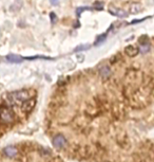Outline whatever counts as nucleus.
Listing matches in <instances>:
<instances>
[{
  "mask_svg": "<svg viewBox=\"0 0 154 162\" xmlns=\"http://www.w3.org/2000/svg\"><path fill=\"white\" fill-rule=\"evenodd\" d=\"M0 162H66L53 148L34 142H20L0 148Z\"/></svg>",
  "mask_w": 154,
  "mask_h": 162,
  "instance_id": "obj_1",
  "label": "nucleus"
},
{
  "mask_svg": "<svg viewBox=\"0 0 154 162\" xmlns=\"http://www.w3.org/2000/svg\"><path fill=\"white\" fill-rule=\"evenodd\" d=\"M94 9H96V10H103V2H100V1H96V2L94 3Z\"/></svg>",
  "mask_w": 154,
  "mask_h": 162,
  "instance_id": "obj_10",
  "label": "nucleus"
},
{
  "mask_svg": "<svg viewBox=\"0 0 154 162\" xmlns=\"http://www.w3.org/2000/svg\"><path fill=\"white\" fill-rule=\"evenodd\" d=\"M51 19H52V22L53 24H55L56 22V20H57V18H56V15H55V13H51Z\"/></svg>",
  "mask_w": 154,
  "mask_h": 162,
  "instance_id": "obj_14",
  "label": "nucleus"
},
{
  "mask_svg": "<svg viewBox=\"0 0 154 162\" xmlns=\"http://www.w3.org/2000/svg\"><path fill=\"white\" fill-rule=\"evenodd\" d=\"M109 12H110V14H112V15L117 16V17H120V18H124V17H127V16H128V13H127V12L122 11V10L115 9L114 7H110Z\"/></svg>",
  "mask_w": 154,
  "mask_h": 162,
  "instance_id": "obj_6",
  "label": "nucleus"
},
{
  "mask_svg": "<svg viewBox=\"0 0 154 162\" xmlns=\"http://www.w3.org/2000/svg\"><path fill=\"white\" fill-rule=\"evenodd\" d=\"M87 49H89V46H88V45H87V46L82 45L80 47H77L76 49H75V51L78 52V51H82V50H87Z\"/></svg>",
  "mask_w": 154,
  "mask_h": 162,
  "instance_id": "obj_11",
  "label": "nucleus"
},
{
  "mask_svg": "<svg viewBox=\"0 0 154 162\" xmlns=\"http://www.w3.org/2000/svg\"><path fill=\"white\" fill-rule=\"evenodd\" d=\"M138 41H139V43H141V45H147L148 43H149V39H148V37L147 36H141L140 38L138 39Z\"/></svg>",
  "mask_w": 154,
  "mask_h": 162,
  "instance_id": "obj_9",
  "label": "nucleus"
},
{
  "mask_svg": "<svg viewBox=\"0 0 154 162\" xmlns=\"http://www.w3.org/2000/svg\"><path fill=\"white\" fill-rule=\"evenodd\" d=\"M140 10V7L139 5H132V9H131V11H132V13H138V11Z\"/></svg>",
  "mask_w": 154,
  "mask_h": 162,
  "instance_id": "obj_12",
  "label": "nucleus"
},
{
  "mask_svg": "<svg viewBox=\"0 0 154 162\" xmlns=\"http://www.w3.org/2000/svg\"><path fill=\"white\" fill-rule=\"evenodd\" d=\"M103 162H154V142L150 140H132Z\"/></svg>",
  "mask_w": 154,
  "mask_h": 162,
  "instance_id": "obj_2",
  "label": "nucleus"
},
{
  "mask_svg": "<svg viewBox=\"0 0 154 162\" xmlns=\"http://www.w3.org/2000/svg\"><path fill=\"white\" fill-rule=\"evenodd\" d=\"M85 10H90V8H79V9H77L76 14L79 16L80 14H82V11H85Z\"/></svg>",
  "mask_w": 154,
  "mask_h": 162,
  "instance_id": "obj_13",
  "label": "nucleus"
},
{
  "mask_svg": "<svg viewBox=\"0 0 154 162\" xmlns=\"http://www.w3.org/2000/svg\"><path fill=\"white\" fill-rule=\"evenodd\" d=\"M50 1H51L53 5H58V0H50Z\"/></svg>",
  "mask_w": 154,
  "mask_h": 162,
  "instance_id": "obj_15",
  "label": "nucleus"
},
{
  "mask_svg": "<svg viewBox=\"0 0 154 162\" xmlns=\"http://www.w3.org/2000/svg\"><path fill=\"white\" fill-rule=\"evenodd\" d=\"M125 53L128 55L129 57H134L139 53V48L134 47V46H128L125 49Z\"/></svg>",
  "mask_w": 154,
  "mask_h": 162,
  "instance_id": "obj_5",
  "label": "nucleus"
},
{
  "mask_svg": "<svg viewBox=\"0 0 154 162\" xmlns=\"http://www.w3.org/2000/svg\"><path fill=\"white\" fill-rule=\"evenodd\" d=\"M5 59H7L8 62H10V63H13V64L21 63V62L23 61V59H22L21 56H18V55H15V54H10V55H8Z\"/></svg>",
  "mask_w": 154,
  "mask_h": 162,
  "instance_id": "obj_7",
  "label": "nucleus"
},
{
  "mask_svg": "<svg viewBox=\"0 0 154 162\" xmlns=\"http://www.w3.org/2000/svg\"><path fill=\"white\" fill-rule=\"evenodd\" d=\"M106 36H107V34H103V35H100V36H98V38L96 39V41H95L94 46H97L99 45V43H101V41H103L106 39Z\"/></svg>",
  "mask_w": 154,
  "mask_h": 162,
  "instance_id": "obj_8",
  "label": "nucleus"
},
{
  "mask_svg": "<svg viewBox=\"0 0 154 162\" xmlns=\"http://www.w3.org/2000/svg\"><path fill=\"white\" fill-rule=\"evenodd\" d=\"M99 75L103 80L107 81L109 80V78L111 76V69L108 65H103V67H100L99 69Z\"/></svg>",
  "mask_w": 154,
  "mask_h": 162,
  "instance_id": "obj_4",
  "label": "nucleus"
},
{
  "mask_svg": "<svg viewBox=\"0 0 154 162\" xmlns=\"http://www.w3.org/2000/svg\"><path fill=\"white\" fill-rule=\"evenodd\" d=\"M15 113L12 110L9 104L0 105V124L5 126H9L15 123Z\"/></svg>",
  "mask_w": 154,
  "mask_h": 162,
  "instance_id": "obj_3",
  "label": "nucleus"
}]
</instances>
